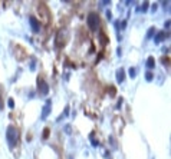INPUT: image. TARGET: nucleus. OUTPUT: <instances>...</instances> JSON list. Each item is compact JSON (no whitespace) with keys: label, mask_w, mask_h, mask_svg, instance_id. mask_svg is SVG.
I'll return each instance as SVG.
<instances>
[{"label":"nucleus","mask_w":171,"mask_h":159,"mask_svg":"<svg viewBox=\"0 0 171 159\" xmlns=\"http://www.w3.org/2000/svg\"><path fill=\"white\" fill-rule=\"evenodd\" d=\"M170 25H171V22L167 20V22H166V29H170Z\"/></svg>","instance_id":"20"},{"label":"nucleus","mask_w":171,"mask_h":159,"mask_svg":"<svg viewBox=\"0 0 171 159\" xmlns=\"http://www.w3.org/2000/svg\"><path fill=\"white\" fill-rule=\"evenodd\" d=\"M151 10H152V12H155V10H157V4H155V3L152 4V7H151Z\"/></svg>","instance_id":"22"},{"label":"nucleus","mask_w":171,"mask_h":159,"mask_svg":"<svg viewBox=\"0 0 171 159\" xmlns=\"http://www.w3.org/2000/svg\"><path fill=\"white\" fill-rule=\"evenodd\" d=\"M163 4H164V9H166L167 12H170V7H168V6H170V1H164Z\"/></svg>","instance_id":"17"},{"label":"nucleus","mask_w":171,"mask_h":159,"mask_svg":"<svg viewBox=\"0 0 171 159\" xmlns=\"http://www.w3.org/2000/svg\"><path fill=\"white\" fill-rule=\"evenodd\" d=\"M154 35H155V27H150V29H148V32H147V36H145V39H151Z\"/></svg>","instance_id":"9"},{"label":"nucleus","mask_w":171,"mask_h":159,"mask_svg":"<svg viewBox=\"0 0 171 159\" xmlns=\"http://www.w3.org/2000/svg\"><path fill=\"white\" fill-rule=\"evenodd\" d=\"M65 130H66V133H68V135H69V133H71V126H69V125H68V126H66V128H65Z\"/></svg>","instance_id":"19"},{"label":"nucleus","mask_w":171,"mask_h":159,"mask_svg":"<svg viewBox=\"0 0 171 159\" xmlns=\"http://www.w3.org/2000/svg\"><path fill=\"white\" fill-rule=\"evenodd\" d=\"M99 38H101V43H102V44H105V43L108 42V38H106L104 33H101V35H99Z\"/></svg>","instance_id":"13"},{"label":"nucleus","mask_w":171,"mask_h":159,"mask_svg":"<svg viewBox=\"0 0 171 159\" xmlns=\"http://www.w3.org/2000/svg\"><path fill=\"white\" fill-rule=\"evenodd\" d=\"M164 39H166V32H158V33L155 35V38H154L155 43H161Z\"/></svg>","instance_id":"7"},{"label":"nucleus","mask_w":171,"mask_h":159,"mask_svg":"<svg viewBox=\"0 0 171 159\" xmlns=\"http://www.w3.org/2000/svg\"><path fill=\"white\" fill-rule=\"evenodd\" d=\"M91 139H92V146H93V148H96V146H99V142L93 139V135H91Z\"/></svg>","instance_id":"14"},{"label":"nucleus","mask_w":171,"mask_h":159,"mask_svg":"<svg viewBox=\"0 0 171 159\" xmlns=\"http://www.w3.org/2000/svg\"><path fill=\"white\" fill-rule=\"evenodd\" d=\"M47 136H49V129L46 128V129L43 130V139H47Z\"/></svg>","instance_id":"16"},{"label":"nucleus","mask_w":171,"mask_h":159,"mask_svg":"<svg viewBox=\"0 0 171 159\" xmlns=\"http://www.w3.org/2000/svg\"><path fill=\"white\" fill-rule=\"evenodd\" d=\"M0 108H1V102H0Z\"/></svg>","instance_id":"24"},{"label":"nucleus","mask_w":171,"mask_h":159,"mask_svg":"<svg viewBox=\"0 0 171 159\" xmlns=\"http://www.w3.org/2000/svg\"><path fill=\"white\" fill-rule=\"evenodd\" d=\"M152 79H154V75H152L151 72H147V73H145V80H147V82H152Z\"/></svg>","instance_id":"11"},{"label":"nucleus","mask_w":171,"mask_h":159,"mask_svg":"<svg viewBox=\"0 0 171 159\" xmlns=\"http://www.w3.org/2000/svg\"><path fill=\"white\" fill-rule=\"evenodd\" d=\"M7 105H9V108H10V109H13V108H14V102H13V99H9Z\"/></svg>","instance_id":"15"},{"label":"nucleus","mask_w":171,"mask_h":159,"mask_svg":"<svg viewBox=\"0 0 171 159\" xmlns=\"http://www.w3.org/2000/svg\"><path fill=\"white\" fill-rule=\"evenodd\" d=\"M121 105H122V99H119V100H118V103H117V108L119 109V108H121Z\"/></svg>","instance_id":"18"},{"label":"nucleus","mask_w":171,"mask_h":159,"mask_svg":"<svg viewBox=\"0 0 171 159\" xmlns=\"http://www.w3.org/2000/svg\"><path fill=\"white\" fill-rule=\"evenodd\" d=\"M29 23H30V27H32L33 33H38V32L41 30V25H39V22H38L36 17L30 16V17H29Z\"/></svg>","instance_id":"4"},{"label":"nucleus","mask_w":171,"mask_h":159,"mask_svg":"<svg viewBox=\"0 0 171 159\" xmlns=\"http://www.w3.org/2000/svg\"><path fill=\"white\" fill-rule=\"evenodd\" d=\"M38 92L43 95V96H46L47 93H49V85H47V82L42 78H39L38 79Z\"/></svg>","instance_id":"3"},{"label":"nucleus","mask_w":171,"mask_h":159,"mask_svg":"<svg viewBox=\"0 0 171 159\" xmlns=\"http://www.w3.org/2000/svg\"><path fill=\"white\" fill-rule=\"evenodd\" d=\"M50 108H52V102L50 100H46V103H45V106H43V111H42V119H46L47 118V115L50 113Z\"/></svg>","instance_id":"5"},{"label":"nucleus","mask_w":171,"mask_h":159,"mask_svg":"<svg viewBox=\"0 0 171 159\" xmlns=\"http://www.w3.org/2000/svg\"><path fill=\"white\" fill-rule=\"evenodd\" d=\"M106 17L111 20V17H112V14H111V12H106Z\"/></svg>","instance_id":"23"},{"label":"nucleus","mask_w":171,"mask_h":159,"mask_svg":"<svg viewBox=\"0 0 171 159\" xmlns=\"http://www.w3.org/2000/svg\"><path fill=\"white\" fill-rule=\"evenodd\" d=\"M35 68H36V66H35V60H33V62L30 63V69H32V70H35Z\"/></svg>","instance_id":"21"},{"label":"nucleus","mask_w":171,"mask_h":159,"mask_svg":"<svg viewBox=\"0 0 171 159\" xmlns=\"http://www.w3.org/2000/svg\"><path fill=\"white\" fill-rule=\"evenodd\" d=\"M129 76H131V78H132V79H134V78H135V76H137V69H135V68H131V69H129Z\"/></svg>","instance_id":"12"},{"label":"nucleus","mask_w":171,"mask_h":159,"mask_svg":"<svg viewBox=\"0 0 171 159\" xmlns=\"http://www.w3.org/2000/svg\"><path fill=\"white\" fill-rule=\"evenodd\" d=\"M148 4H150L148 1H144V3H142V6L138 9V12H147V9H148Z\"/></svg>","instance_id":"10"},{"label":"nucleus","mask_w":171,"mask_h":159,"mask_svg":"<svg viewBox=\"0 0 171 159\" xmlns=\"http://www.w3.org/2000/svg\"><path fill=\"white\" fill-rule=\"evenodd\" d=\"M86 23H88V26H89V29L92 30V32H95L96 29H98V26H99V16L96 14V13H89L88 14V19H86Z\"/></svg>","instance_id":"2"},{"label":"nucleus","mask_w":171,"mask_h":159,"mask_svg":"<svg viewBox=\"0 0 171 159\" xmlns=\"http://www.w3.org/2000/svg\"><path fill=\"white\" fill-rule=\"evenodd\" d=\"M125 79V70L122 69V68H119L118 70H117V82L118 83H122Z\"/></svg>","instance_id":"6"},{"label":"nucleus","mask_w":171,"mask_h":159,"mask_svg":"<svg viewBox=\"0 0 171 159\" xmlns=\"http://www.w3.org/2000/svg\"><path fill=\"white\" fill-rule=\"evenodd\" d=\"M6 141H7V143H9L10 148H14V146L17 145L19 132H17V129H16L13 125L7 126V130H6Z\"/></svg>","instance_id":"1"},{"label":"nucleus","mask_w":171,"mask_h":159,"mask_svg":"<svg viewBox=\"0 0 171 159\" xmlns=\"http://www.w3.org/2000/svg\"><path fill=\"white\" fill-rule=\"evenodd\" d=\"M154 65H155V59H154L152 56H150V57L147 59V68H148V69H152Z\"/></svg>","instance_id":"8"}]
</instances>
